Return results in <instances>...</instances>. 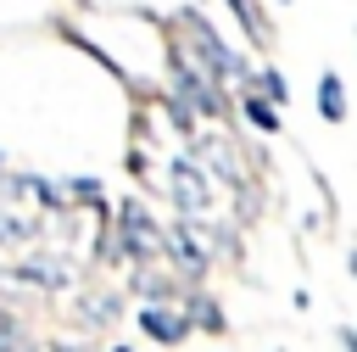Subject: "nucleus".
Listing matches in <instances>:
<instances>
[{"label": "nucleus", "instance_id": "1a4fd4ad", "mask_svg": "<svg viewBox=\"0 0 357 352\" xmlns=\"http://www.w3.org/2000/svg\"><path fill=\"white\" fill-rule=\"evenodd\" d=\"M173 257H178L184 268H206V251H201V240H195V229H190V223L173 235Z\"/></svg>", "mask_w": 357, "mask_h": 352}, {"label": "nucleus", "instance_id": "9d476101", "mask_svg": "<svg viewBox=\"0 0 357 352\" xmlns=\"http://www.w3.org/2000/svg\"><path fill=\"white\" fill-rule=\"evenodd\" d=\"M33 235H39V223H33V218H22V212H0V240L22 246V240H33Z\"/></svg>", "mask_w": 357, "mask_h": 352}, {"label": "nucleus", "instance_id": "7ed1b4c3", "mask_svg": "<svg viewBox=\"0 0 357 352\" xmlns=\"http://www.w3.org/2000/svg\"><path fill=\"white\" fill-rule=\"evenodd\" d=\"M167 179H173V201H178V212H184L190 223L212 212V184H206V173H201V162H190V156H178Z\"/></svg>", "mask_w": 357, "mask_h": 352}, {"label": "nucleus", "instance_id": "6e6552de", "mask_svg": "<svg viewBox=\"0 0 357 352\" xmlns=\"http://www.w3.org/2000/svg\"><path fill=\"white\" fill-rule=\"evenodd\" d=\"M201 156H206V168H212V173H223L229 184H240V168H234V151H229L223 140H201Z\"/></svg>", "mask_w": 357, "mask_h": 352}, {"label": "nucleus", "instance_id": "39448f33", "mask_svg": "<svg viewBox=\"0 0 357 352\" xmlns=\"http://www.w3.org/2000/svg\"><path fill=\"white\" fill-rule=\"evenodd\" d=\"M6 279H33V285H67L73 279V263H61V257H28L22 268H0Z\"/></svg>", "mask_w": 357, "mask_h": 352}, {"label": "nucleus", "instance_id": "0eeeda50", "mask_svg": "<svg viewBox=\"0 0 357 352\" xmlns=\"http://www.w3.org/2000/svg\"><path fill=\"white\" fill-rule=\"evenodd\" d=\"M318 112H324V123H340V117H346V89H340V73H324V78H318Z\"/></svg>", "mask_w": 357, "mask_h": 352}, {"label": "nucleus", "instance_id": "423d86ee", "mask_svg": "<svg viewBox=\"0 0 357 352\" xmlns=\"http://www.w3.org/2000/svg\"><path fill=\"white\" fill-rule=\"evenodd\" d=\"M139 330H145V335H156V341H184V318H178V313H167V307H156V302L139 313Z\"/></svg>", "mask_w": 357, "mask_h": 352}, {"label": "nucleus", "instance_id": "20e7f679", "mask_svg": "<svg viewBox=\"0 0 357 352\" xmlns=\"http://www.w3.org/2000/svg\"><path fill=\"white\" fill-rule=\"evenodd\" d=\"M173 89H178V101H184L190 112H206V117L223 112V95L212 89V73H195L184 56H173Z\"/></svg>", "mask_w": 357, "mask_h": 352}, {"label": "nucleus", "instance_id": "9b49d317", "mask_svg": "<svg viewBox=\"0 0 357 352\" xmlns=\"http://www.w3.org/2000/svg\"><path fill=\"white\" fill-rule=\"evenodd\" d=\"M0 352H39V346L28 341V330H22L11 313H0Z\"/></svg>", "mask_w": 357, "mask_h": 352}, {"label": "nucleus", "instance_id": "f257e3e1", "mask_svg": "<svg viewBox=\"0 0 357 352\" xmlns=\"http://www.w3.org/2000/svg\"><path fill=\"white\" fill-rule=\"evenodd\" d=\"M178 22H184V39H190V50L201 56V73H212L218 84H223V78H251V73H245V61H240V56H234V50H229L218 34H212V22H206L201 11H184Z\"/></svg>", "mask_w": 357, "mask_h": 352}, {"label": "nucleus", "instance_id": "2eb2a0df", "mask_svg": "<svg viewBox=\"0 0 357 352\" xmlns=\"http://www.w3.org/2000/svg\"><path fill=\"white\" fill-rule=\"evenodd\" d=\"M89 313H95V318H117V296H100V302H89Z\"/></svg>", "mask_w": 357, "mask_h": 352}, {"label": "nucleus", "instance_id": "dca6fc26", "mask_svg": "<svg viewBox=\"0 0 357 352\" xmlns=\"http://www.w3.org/2000/svg\"><path fill=\"white\" fill-rule=\"evenodd\" d=\"M56 352H84V346H67V341H56Z\"/></svg>", "mask_w": 357, "mask_h": 352}, {"label": "nucleus", "instance_id": "ddd939ff", "mask_svg": "<svg viewBox=\"0 0 357 352\" xmlns=\"http://www.w3.org/2000/svg\"><path fill=\"white\" fill-rule=\"evenodd\" d=\"M257 89H262V95H268L273 106H284V95H290V89H284V78H279L273 67H268V73H257Z\"/></svg>", "mask_w": 357, "mask_h": 352}, {"label": "nucleus", "instance_id": "4468645a", "mask_svg": "<svg viewBox=\"0 0 357 352\" xmlns=\"http://www.w3.org/2000/svg\"><path fill=\"white\" fill-rule=\"evenodd\" d=\"M139 291H145L151 302H167V296H173V285H167V279H156V274H139Z\"/></svg>", "mask_w": 357, "mask_h": 352}, {"label": "nucleus", "instance_id": "f03ea898", "mask_svg": "<svg viewBox=\"0 0 357 352\" xmlns=\"http://www.w3.org/2000/svg\"><path fill=\"white\" fill-rule=\"evenodd\" d=\"M167 246V235L151 223V212L139 207V201H123V212H117V240H106V251H128V257H156Z\"/></svg>", "mask_w": 357, "mask_h": 352}, {"label": "nucleus", "instance_id": "f8f14e48", "mask_svg": "<svg viewBox=\"0 0 357 352\" xmlns=\"http://www.w3.org/2000/svg\"><path fill=\"white\" fill-rule=\"evenodd\" d=\"M245 117H251L257 129H268V134L279 129V106H273L268 95H245Z\"/></svg>", "mask_w": 357, "mask_h": 352}]
</instances>
